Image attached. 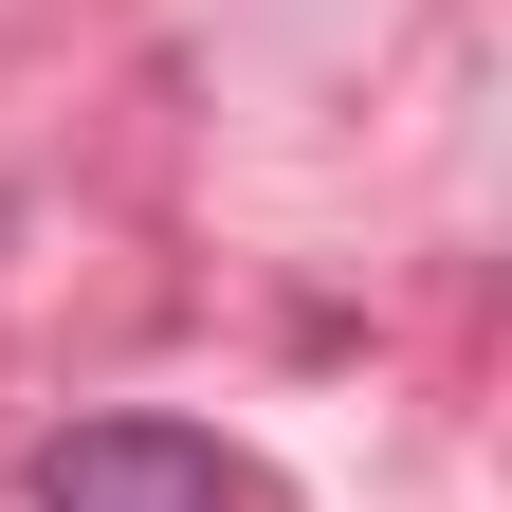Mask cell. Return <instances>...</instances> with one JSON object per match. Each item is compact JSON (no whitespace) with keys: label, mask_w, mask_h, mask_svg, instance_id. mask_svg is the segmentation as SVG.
Listing matches in <instances>:
<instances>
[{"label":"cell","mask_w":512,"mask_h":512,"mask_svg":"<svg viewBox=\"0 0 512 512\" xmlns=\"http://www.w3.org/2000/svg\"><path fill=\"white\" fill-rule=\"evenodd\" d=\"M37 512H275V458L165 403H92L37 439Z\"/></svg>","instance_id":"obj_1"}]
</instances>
